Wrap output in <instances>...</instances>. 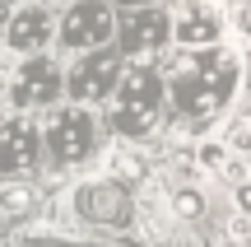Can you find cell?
<instances>
[{
  "label": "cell",
  "mask_w": 251,
  "mask_h": 247,
  "mask_svg": "<svg viewBox=\"0 0 251 247\" xmlns=\"http://www.w3.org/2000/svg\"><path fill=\"white\" fill-rule=\"evenodd\" d=\"M168 89H172V103H177L181 117L209 121L237 89V56L219 52V47L181 52L168 65Z\"/></svg>",
  "instance_id": "cell-1"
},
{
  "label": "cell",
  "mask_w": 251,
  "mask_h": 247,
  "mask_svg": "<svg viewBox=\"0 0 251 247\" xmlns=\"http://www.w3.org/2000/svg\"><path fill=\"white\" fill-rule=\"evenodd\" d=\"M158 103H163V80L149 65H135L117 89V112H112V126L121 136H149L153 121H158Z\"/></svg>",
  "instance_id": "cell-2"
},
{
  "label": "cell",
  "mask_w": 251,
  "mask_h": 247,
  "mask_svg": "<svg viewBox=\"0 0 251 247\" xmlns=\"http://www.w3.org/2000/svg\"><path fill=\"white\" fill-rule=\"evenodd\" d=\"M47 149L61 168L84 164V159L98 149V126L84 108H56L51 121H47Z\"/></svg>",
  "instance_id": "cell-3"
},
{
  "label": "cell",
  "mask_w": 251,
  "mask_h": 247,
  "mask_svg": "<svg viewBox=\"0 0 251 247\" xmlns=\"http://www.w3.org/2000/svg\"><path fill=\"white\" fill-rule=\"evenodd\" d=\"M56 98H61V65H56V61L33 56L28 65H19L14 108H51Z\"/></svg>",
  "instance_id": "cell-4"
},
{
  "label": "cell",
  "mask_w": 251,
  "mask_h": 247,
  "mask_svg": "<svg viewBox=\"0 0 251 247\" xmlns=\"http://www.w3.org/2000/svg\"><path fill=\"white\" fill-rule=\"evenodd\" d=\"M112 37V9L102 0H79L61 19V42L65 47H98Z\"/></svg>",
  "instance_id": "cell-5"
},
{
  "label": "cell",
  "mask_w": 251,
  "mask_h": 247,
  "mask_svg": "<svg viewBox=\"0 0 251 247\" xmlns=\"http://www.w3.org/2000/svg\"><path fill=\"white\" fill-rule=\"evenodd\" d=\"M79 215L84 220H98V224H126L130 220V192L121 182H93L79 192Z\"/></svg>",
  "instance_id": "cell-6"
},
{
  "label": "cell",
  "mask_w": 251,
  "mask_h": 247,
  "mask_svg": "<svg viewBox=\"0 0 251 247\" xmlns=\"http://www.w3.org/2000/svg\"><path fill=\"white\" fill-rule=\"evenodd\" d=\"M37 168V131L28 121L0 126V173H33Z\"/></svg>",
  "instance_id": "cell-7"
},
{
  "label": "cell",
  "mask_w": 251,
  "mask_h": 247,
  "mask_svg": "<svg viewBox=\"0 0 251 247\" xmlns=\"http://www.w3.org/2000/svg\"><path fill=\"white\" fill-rule=\"evenodd\" d=\"M117 84V56L112 52H98V56H84L79 65H75V75H70V93L79 103H93V98H102V93Z\"/></svg>",
  "instance_id": "cell-8"
},
{
  "label": "cell",
  "mask_w": 251,
  "mask_h": 247,
  "mask_svg": "<svg viewBox=\"0 0 251 247\" xmlns=\"http://www.w3.org/2000/svg\"><path fill=\"white\" fill-rule=\"evenodd\" d=\"M168 37H172L168 14L144 9V14H135L130 28H126V52H130V56H153V52H163V47H168Z\"/></svg>",
  "instance_id": "cell-9"
},
{
  "label": "cell",
  "mask_w": 251,
  "mask_h": 247,
  "mask_svg": "<svg viewBox=\"0 0 251 247\" xmlns=\"http://www.w3.org/2000/svg\"><path fill=\"white\" fill-rule=\"evenodd\" d=\"M47 37H51V19H47V9L28 5V9H19V14L9 19V28H5L0 42H9L14 52H42Z\"/></svg>",
  "instance_id": "cell-10"
},
{
  "label": "cell",
  "mask_w": 251,
  "mask_h": 247,
  "mask_svg": "<svg viewBox=\"0 0 251 247\" xmlns=\"http://www.w3.org/2000/svg\"><path fill=\"white\" fill-rule=\"evenodd\" d=\"M172 37H177V42H186V47H214V37H219V19L209 14V9L191 5L186 14L172 24Z\"/></svg>",
  "instance_id": "cell-11"
},
{
  "label": "cell",
  "mask_w": 251,
  "mask_h": 247,
  "mask_svg": "<svg viewBox=\"0 0 251 247\" xmlns=\"http://www.w3.org/2000/svg\"><path fill=\"white\" fill-rule=\"evenodd\" d=\"M168 215L172 220H200L205 215V192H196V187H172L168 192Z\"/></svg>",
  "instance_id": "cell-12"
},
{
  "label": "cell",
  "mask_w": 251,
  "mask_h": 247,
  "mask_svg": "<svg viewBox=\"0 0 251 247\" xmlns=\"http://www.w3.org/2000/svg\"><path fill=\"white\" fill-rule=\"evenodd\" d=\"M112 182H144V177H149V164H144L140 154H130V149H117V154H112Z\"/></svg>",
  "instance_id": "cell-13"
},
{
  "label": "cell",
  "mask_w": 251,
  "mask_h": 247,
  "mask_svg": "<svg viewBox=\"0 0 251 247\" xmlns=\"http://www.w3.org/2000/svg\"><path fill=\"white\" fill-rule=\"evenodd\" d=\"M37 205V192L28 182H9V187H0V210L5 215H28Z\"/></svg>",
  "instance_id": "cell-14"
},
{
  "label": "cell",
  "mask_w": 251,
  "mask_h": 247,
  "mask_svg": "<svg viewBox=\"0 0 251 247\" xmlns=\"http://www.w3.org/2000/svg\"><path fill=\"white\" fill-rule=\"evenodd\" d=\"M200 164H205L209 173H219V177H242V164H237L224 145H200Z\"/></svg>",
  "instance_id": "cell-15"
},
{
  "label": "cell",
  "mask_w": 251,
  "mask_h": 247,
  "mask_svg": "<svg viewBox=\"0 0 251 247\" xmlns=\"http://www.w3.org/2000/svg\"><path fill=\"white\" fill-rule=\"evenodd\" d=\"M224 149H228V154H251V126H247V121H237V126L228 131Z\"/></svg>",
  "instance_id": "cell-16"
},
{
  "label": "cell",
  "mask_w": 251,
  "mask_h": 247,
  "mask_svg": "<svg viewBox=\"0 0 251 247\" xmlns=\"http://www.w3.org/2000/svg\"><path fill=\"white\" fill-rule=\"evenodd\" d=\"M228 14H233V24L242 28V33H251V0H224Z\"/></svg>",
  "instance_id": "cell-17"
},
{
  "label": "cell",
  "mask_w": 251,
  "mask_h": 247,
  "mask_svg": "<svg viewBox=\"0 0 251 247\" xmlns=\"http://www.w3.org/2000/svg\"><path fill=\"white\" fill-rule=\"evenodd\" d=\"M237 210L251 215V182H237Z\"/></svg>",
  "instance_id": "cell-18"
},
{
  "label": "cell",
  "mask_w": 251,
  "mask_h": 247,
  "mask_svg": "<svg viewBox=\"0 0 251 247\" xmlns=\"http://www.w3.org/2000/svg\"><path fill=\"white\" fill-rule=\"evenodd\" d=\"M126 5H149V0H126Z\"/></svg>",
  "instance_id": "cell-19"
},
{
  "label": "cell",
  "mask_w": 251,
  "mask_h": 247,
  "mask_svg": "<svg viewBox=\"0 0 251 247\" xmlns=\"http://www.w3.org/2000/svg\"><path fill=\"white\" fill-rule=\"evenodd\" d=\"M224 247H242V243H237V238H233V243H224Z\"/></svg>",
  "instance_id": "cell-20"
}]
</instances>
